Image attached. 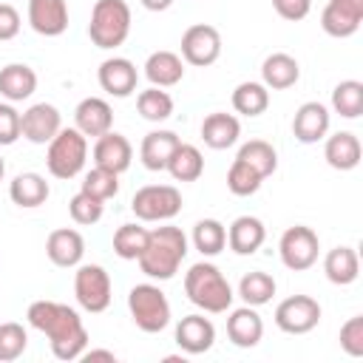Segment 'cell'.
<instances>
[{
    "label": "cell",
    "mask_w": 363,
    "mask_h": 363,
    "mask_svg": "<svg viewBox=\"0 0 363 363\" xmlns=\"http://www.w3.org/2000/svg\"><path fill=\"white\" fill-rule=\"evenodd\" d=\"M31 329L43 332L51 343V354L57 360H79L88 349V329L77 309L60 301H34L26 312Z\"/></svg>",
    "instance_id": "cell-1"
},
{
    "label": "cell",
    "mask_w": 363,
    "mask_h": 363,
    "mask_svg": "<svg viewBox=\"0 0 363 363\" xmlns=\"http://www.w3.org/2000/svg\"><path fill=\"white\" fill-rule=\"evenodd\" d=\"M184 258H187V235L182 233V227L164 224V227L150 230L147 247H145V252L136 261H139V269L147 278L170 281L179 272Z\"/></svg>",
    "instance_id": "cell-2"
},
{
    "label": "cell",
    "mask_w": 363,
    "mask_h": 363,
    "mask_svg": "<svg viewBox=\"0 0 363 363\" xmlns=\"http://www.w3.org/2000/svg\"><path fill=\"white\" fill-rule=\"evenodd\" d=\"M184 295L193 306H199L210 315L227 312L233 306V298H235L230 281L210 261H199L184 272Z\"/></svg>",
    "instance_id": "cell-3"
},
{
    "label": "cell",
    "mask_w": 363,
    "mask_h": 363,
    "mask_svg": "<svg viewBox=\"0 0 363 363\" xmlns=\"http://www.w3.org/2000/svg\"><path fill=\"white\" fill-rule=\"evenodd\" d=\"M130 34V6L125 0H96L91 9L88 37L96 48H119Z\"/></svg>",
    "instance_id": "cell-4"
},
{
    "label": "cell",
    "mask_w": 363,
    "mask_h": 363,
    "mask_svg": "<svg viewBox=\"0 0 363 363\" xmlns=\"http://www.w3.org/2000/svg\"><path fill=\"white\" fill-rule=\"evenodd\" d=\"M88 159V136H82L77 128H60V133L48 142L45 150V167L54 179H74L82 173Z\"/></svg>",
    "instance_id": "cell-5"
},
{
    "label": "cell",
    "mask_w": 363,
    "mask_h": 363,
    "mask_svg": "<svg viewBox=\"0 0 363 363\" xmlns=\"http://www.w3.org/2000/svg\"><path fill=\"white\" fill-rule=\"evenodd\" d=\"M128 309L133 323L147 335H156L170 323V301L156 284H136L128 292Z\"/></svg>",
    "instance_id": "cell-6"
},
{
    "label": "cell",
    "mask_w": 363,
    "mask_h": 363,
    "mask_svg": "<svg viewBox=\"0 0 363 363\" xmlns=\"http://www.w3.org/2000/svg\"><path fill=\"white\" fill-rule=\"evenodd\" d=\"M130 210L139 221H170L182 213V193L173 184H145L133 193Z\"/></svg>",
    "instance_id": "cell-7"
},
{
    "label": "cell",
    "mask_w": 363,
    "mask_h": 363,
    "mask_svg": "<svg viewBox=\"0 0 363 363\" xmlns=\"http://www.w3.org/2000/svg\"><path fill=\"white\" fill-rule=\"evenodd\" d=\"M318 252H320V241H318V233L306 224H295V227H286L281 241H278V255H281V264L292 272H303L309 267H315L318 261Z\"/></svg>",
    "instance_id": "cell-8"
},
{
    "label": "cell",
    "mask_w": 363,
    "mask_h": 363,
    "mask_svg": "<svg viewBox=\"0 0 363 363\" xmlns=\"http://www.w3.org/2000/svg\"><path fill=\"white\" fill-rule=\"evenodd\" d=\"M74 295H77V303L96 315V312H105L111 306V275L105 272V267L99 264H79L77 272H74Z\"/></svg>",
    "instance_id": "cell-9"
},
{
    "label": "cell",
    "mask_w": 363,
    "mask_h": 363,
    "mask_svg": "<svg viewBox=\"0 0 363 363\" xmlns=\"http://www.w3.org/2000/svg\"><path fill=\"white\" fill-rule=\"evenodd\" d=\"M320 323V303L312 295H289L275 306V326L286 335H306Z\"/></svg>",
    "instance_id": "cell-10"
},
{
    "label": "cell",
    "mask_w": 363,
    "mask_h": 363,
    "mask_svg": "<svg viewBox=\"0 0 363 363\" xmlns=\"http://www.w3.org/2000/svg\"><path fill=\"white\" fill-rule=\"evenodd\" d=\"M221 57V34L216 26L196 23L182 34V60L196 68H207Z\"/></svg>",
    "instance_id": "cell-11"
},
{
    "label": "cell",
    "mask_w": 363,
    "mask_h": 363,
    "mask_svg": "<svg viewBox=\"0 0 363 363\" xmlns=\"http://www.w3.org/2000/svg\"><path fill=\"white\" fill-rule=\"evenodd\" d=\"M62 128V116L51 102H37L20 113V136L31 145H48Z\"/></svg>",
    "instance_id": "cell-12"
},
{
    "label": "cell",
    "mask_w": 363,
    "mask_h": 363,
    "mask_svg": "<svg viewBox=\"0 0 363 363\" xmlns=\"http://www.w3.org/2000/svg\"><path fill=\"white\" fill-rule=\"evenodd\" d=\"M363 23V0H329L320 14V28L329 37L346 40Z\"/></svg>",
    "instance_id": "cell-13"
},
{
    "label": "cell",
    "mask_w": 363,
    "mask_h": 363,
    "mask_svg": "<svg viewBox=\"0 0 363 363\" xmlns=\"http://www.w3.org/2000/svg\"><path fill=\"white\" fill-rule=\"evenodd\" d=\"M96 79H99V88L116 99H125L136 91V82H139V71L136 65L128 60V57H108L99 71H96Z\"/></svg>",
    "instance_id": "cell-14"
},
{
    "label": "cell",
    "mask_w": 363,
    "mask_h": 363,
    "mask_svg": "<svg viewBox=\"0 0 363 363\" xmlns=\"http://www.w3.org/2000/svg\"><path fill=\"white\" fill-rule=\"evenodd\" d=\"M45 255L54 267H62V269L79 267V261L85 255V238L74 227L51 230L48 238H45Z\"/></svg>",
    "instance_id": "cell-15"
},
{
    "label": "cell",
    "mask_w": 363,
    "mask_h": 363,
    "mask_svg": "<svg viewBox=\"0 0 363 363\" xmlns=\"http://www.w3.org/2000/svg\"><path fill=\"white\" fill-rule=\"evenodd\" d=\"M176 343L184 354H204L216 343V326L204 315H184L176 323Z\"/></svg>",
    "instance_id": "cell-16"
},
{
    "label": "cell",
    "mask_w": 363,
    "mask_h": 363,
    "mask_svg": "<svg viewBox=\"0 0 363 363\" xmlns=\"http://www.w3.org/2000/svg\"><path fill=\"white\" fill-rule=\"evenodd\" d=\"M329 122H332V113L323 102H303L292 116V133L298 142L315 145V142L326 139Z\"/></svg>",
    "instance_id": "cell-17"
},
{
    "label": "cell",
    "mask_w": 363,
    "mask_h": 363,
    "mask_svg": "<svg viewBox=\"0 0 363 363\" xmlns=\"http://www.w3.org/2000/svg\"><path fill=\"white\" fill-rule=\"evenodd\" d=\"M28 26L40 37H60L68 28L65 0H28Z\"/></svg>",
    "instance_id": "cell-18"
},
{
    "label": "cell",
    "mask_w": 363,
    "mask_h": 363,
    "mask_svg": "<svg viewBox=\"0 0 363 363\" xmlns=\"http://www.w3.org/2000/svg\"><path fill=\"white\" fill-rule=\"evenodd\" d=\"M130 159H133V147H130L128 136H122L116 130L96 136V145H94V164L96 167H105L111 173H125L130 167Z\"/></svg>",
    "instance_id": "cell-19"
},
{
    "label": "cell",
    "mask_w": 363,
    "mask_h": 363,
    "mask_svg": "<svg viewBox=\"0 0 363 363\" xmlns=\"http://www.w3.org/2000/svg\"><path fill=\"white\" fill-rule=\"evenodd\" d=\"M227 337L238 349H252V346L261 343V337H264V320L255 312V306H247L244 303L238 309H230V315H227Z\"/></svg>",
    "instance_id": "cell-20"
},
{
    "label": "cell",
    "mask_w": 363,
    "mask_h": 363,
    "mask_svg": "<svg viewBox=\"0 0 363 363\" xmlns=\"http://www.w3.org/2000/svg\"><path fill=\"white\" fill-rule=\"evenodd\" d=\"M74 128L82 136H102L113 128V111L102 96H85L74 108Z\"/></svg>",
    "instance_id": "cell-21"
},
{
    "label": "cell",
    "mask_w": 363,
    "mask_h": 363,
    "mask_svg": "<svg viewBox=\"0 0 363 363\" xmlns=\"http://www.w3.org/2000/svg\"><path fill=\"white\" fill-rule=\"evenodd\" d=\"M241 136V122L233 116V113H224V111H213L204 116L201 122V142L213 150H227L238 142Z\"/></svg>",
    "instance_id": "cell-22"
},
{
    "label": "cell",
    "mask_w": 363,
    "mask_h": 363,
    "mask_svg": "<svg viewBox=\"0 0 363 363\" xmlns=\"http://www.w3.org/2000/svg\"><path fill=\"white\" fill-rule=\"evenodd\" d=\"M267 238V227L261 218L255 216H238L230 227H227V244L235 255H252L261 250Z\"/></svg>",
    "instance_id": "cell-23"
},
{
    "label": "cell",
    "mask_w": 363,
    "mask_h": 363,
    "mask_svg": "<svg viewBox=\"0 0 363 363\" xmlns=\"http://www.w3.org/2000/svg\"><path fill=\"white\" fill-rule=\"evenodd\" d=\"M145 77L156 88H173L184 79V60L176 51H153L145 60Z\"/></svg>",
    "instance_id": "cell-24"
},
{
    "label": "cell",
    "mask_w": 363,
    "mask_h": 363,
    "mask_svg": "<svg viewBox=\"0 0 363 363\" xmlns=\"http://www.w3.org/2000/svg\"><path fill=\"white\" fill-rule=\"evenodd\" d=\"M301 79V65L292 54L275 51L261 62V82L269 91H286Z\"/></svg>",
    "instance_id": "cell-25"
},
{
    "label": "cell",
    "mask_w": 363,
    "mask_h": 363,
    "mask_svg": "<svg viewBox=\"0 0 363 363\" xmlns=\"http://www.w3.org/2000/svg\"><path fill=\"white\" fill-rule=\"evenodd\" d=\"M323 159L335 170H354L360 164V139L352 130H337L326 136Z\"/></svg>",
    "instance_id": "cell-26"
},
{
    "label": "cell",
    "mask_w": 363,
    "mask_h": 363,
    "mask_svg": "<svg viewBox=\"0 0 363 363\" xmlns=\"http://www.w3.org/2000/svg\"><path fill=\"white\" fill-rule=\"evenodd\" d=\"M37 91V74L26 62H9L0 68V96L6 102H23Z\"/></svg>",
    "instance_id": "cell-27"
},
{
    "label": "cell",
    "mask_w": 363,
    "mask_h": 363,
    "mask_svg": "<svg viewBox=\"0 0 363 363\" xmlns=\"http://www.w3.org/2000/svg\"><path fill=\"white\" fill-rule=\"evenodd\" d=\"M182 139L173 133V130H150L145 133L142 145H139V159L147 170H164L167 167V159L170 153L176 150Z\"/></svg>",
    "instance_id": "cell-28"
},
{
    "label": "cell",
    "mask_w": 363,
    "mask_h": 363,
    "mask_svg": "<svg viewBox=\"0 0 363 363\" xmlns=\"http://www.w3.org/2000/svg\"><path fill=\"white\" fill-rule=\"evenodd\" d=\"M48 196H51V187H48L45 176H40V173H17L9 184V199L26 210L45 204Z\"/></svg>",
    "instance_id": "cell-29"
},
{
    "label": "cell",
    "mask_w": 363,
    "mask_h": 363,
    "mask_svg": "<svg viewBox=\"0 0 363 363\" xmlns=\"http://www.w3.org/2000/svg\"><path fill=\"white\" fill-rule=\"evenodd\" d=\"M323 272L337 286L354 284L357 275H360V258H357L354 247H335V250H329L326 258H323Z\"/></svg>",
    "instance_id": "cell-30"
},
{
    "label": "cell",
    "mask_w": 363,
    "mask_h": 363,
    "mask_svg": "<svg viewBox=\"0 0 363 363\" xmlns=\"http://www.w3.org/2000/svg\"><path fill=\"white\" fill-rule=\"evenodd\" d=\"M176 182H196L201 179L204 173V156L196 145H187V142H179L176 150L170 153L167 159V167H164Z\"/></svg>",
    "instance_id": "cell-31"
},
{
    "label": "cell",
    "mask_w": 363,
    "mask_h": 363,
    "mask_svg": "<svg viewBox=\"0 0 363 363\" xmlns=\"http://www.w3.org/2000/svg\"><path fill=\"white\" fill-rule=\"evenodd\" d=\"M275 289H278L275 278L269 272H264V269H252V272H247L238 281V298L247 306H255V309L264 306V303H269L272 295H275Z\"/></svg>",
    "instance_id": "cell-32"
},
{
    "label": "cell",
    "mask_w": 363,
    "mask_h": 363,
    "mask_svg": "<svg viewBox=\"0 0 363 363\" xmlns=\"http://www.w3.org/2000/svg\"><path fill=\"white\" fill-rule=\"evenodd\" d=\"M233 108L241 116H261L269 108V88L264 82H241L233 91Z\"/></svg>",
    "instance_id": "cell-33"
},
{
    "label": "cell",
    "mask_w": 363,
    "mask_h": 363,
    "mask_svg": "<svg viewBox=\"0 0 363 363\" xmlns=\"http://www.w3.org/2000/svg\"><path fill=\"white\" fill-rule=\"evenodd\" d=\"M193 247L204 255L213 258L227 247V227L218 218H201L193 227Z\"/></svg>",
    "instance_id": "cell-34"
},
{
    "label": "cell",
    "mask_w": 363,
    "mask_h": 363,
    "mask_svg": "<svg viewBox=\"0 0 363 363\" xmlns=\"http://www.w3.org/2000/svg\"><path fill=\"white\" fill-rule=\"evenodd\" d=\"M235 159H241V162H247L252 170H258L261 179H267V176H272V173L278 170V153H275V147H272L269 142H264V139H250V142H244V145L238 147V156H235Z\"/></svg>",
    "instance_id": "cell-35"
},
{
    "label": "cell",
    "mask_w": 363,
    "mask_h": 363,
    "mask_svg": "<svg viewBox=\"0 0 363 363\" xmlns=\"http://www.w3.org/2000/svg\"><path fill=\"white\" fill-rule=\"evenodd\" d=\"M332 111L340 113L343 119H357L363 113V82L357 79H343L332 91Z\"/></svg>",
    "instance_id": "cell-36"
},
{
    "label": "cell",
    "mask_w": 363,
    "mask_h": 363,
    "mask_svg": "<svg viewBox=\"0 0 363 363\" xmlns=\"http://www.w3.org/2000/svg\"><path fill=\"white\" fill-rule=\"evenodd\" d=\"M136 111H139L142 119H147V122H164V119L173 116V96H170L167 91H162V88L150 85V88L139 91V96H136Z\"/></svg>",
    "instance_id": "cell-37"
},
{
    "label": "cell",
    "mask_w": 363,
    "mask_h": 363,
    "mask_svg": "<svg viewBox=\"0 0 363 363\" xmlns=\"http://www.w3.org/2000/svg\"><path fill=\"white\" fill-rule=\"evenodd\" d=\"M147 235L150 230H145L142 224H122L113 233V252L122 261H136L147 247Z\"/></svg>",
    "instance_id": "cell-38"
},
{
    "label": "cell",
    "mask_w": 363,
    "mask_h": 363,
    "mask_svg": "<svg viewBox=\"0 0 363 363\" xmlns=\"http://www.w3.org/2000/svg\"><path fill=\"white\" fill-rule=\"evenodd\" d=\"M79 190H85L88 196H94L99 201H108V199H113L119 193V173H111V170L94 164V170H88L82 176Z\"/></svg>",
    "instance_id": "cell-39"
},
{
    "label": "cell",
    "mask_w": 363,
    "mask_h": 363,
    "mask_svg": "<svg viewBox=\"0 0 363 363\" xmlns=\"http://www.w3.org/2000/svg\"><path fill=\"white\" fill-rule=\"evenodd\" d=\"M261 173L258 170H252L247 162H241V159H233V164H230V170H227V190L233 193V196H252V193H258V187H261Z\"/></svg>",
    "instance_id": "cell-40"
},
{
    "label": "cell",
    "mask_w": 363,
    "mask_h": 363,
    "mask_svg": "<svg viewBox=\"0 0 363 363\" xmlns=\"http://www.w3.org/2000/svg\"><path fill=\"white\" fill-rule=\"evenodd\" d=\"M28 346V332L23 329V323H0V363H11L17 357H23Z\"/></svg>",
    "instance_id": "cell-41"
},
{
    "label": "cell",
    "mask_w": 363,
    "mask_h": 363,
    "mask_svg": "<svg viewBox=\"0 0 363 363\" xmlns=\"http://www.w3.org/2000/svg\"><path fill=\"white\" fill-rule=\"evenodd\" d=\"M68 213H71V218H74L77 224L88 227V224H96V221L102 218V213H105V201H99V199L88 196L85 190H79L77 196H71V201H68Z\"/></svg>",
    "instance_id": "cell-42"
},
{
    "label": "cell",
    "mask_w": 363,
    "mask_h": 363,
    "mask_svg": "<svg viewBox=\"0 0 363 363\" xmlns=\"http://www.w3.org/2000/svg\"><path fill=\"white\" fill-rule=\"evenodd\" d=\"M340 349L349 357H363V315H354L340 326Z\"/></svg>",
    "instance_id": "cell-43"
},
{
    "label": "cell",
    "mask_w": 363,
    "mask_h": 363,
    "mask_svg": "<svg viewBox=\"0 0 363 363\" xmlns=\"http://www.w3.org/2000/svg\"><path fill=\"white\" fill-rule=\"evenodd\" d=\"M20 139V111L14 102H0V147Z\"/></svg>",
    "instance_id": "cell-44"
},
{
    "label": "cell",
    "mask_w": 363,
    "mask_h": 363,
    "mask_svg": "<svg viewBox=\"0 0 363 363\" xmlns=\"http://www.w3.org/2000/svg\"><path fill=\"white\" fill-rule=\"evenodd\" d=\"M20 11L11 3H0V43L14 40L20 34Z\"/></svg>",
    "instance_id": "cell-45"
},
{
    "label": "cell",
    "mask_w": 363,
    "mask_h": 363,
    "mask_svg": "<svg viewBox=\"0 0 363 363\" xmlns=\"http://www.w3.org/2000/svg\"><path fill=\"white\" fill-rule=\"evenodd\" d=\"M272 9H275L284 20L298 23V20H303V17L312 11V0H272Z\"/></svg>",
    "instance_id": "cell-46"
},
{
    "label": "cell",
    "mask_w": 363,
    "mask_h": 363,
    "mask_svg": "<svg viewBox=\"0 0 363 363\" xmlns=\"http://www.w3.org/2000/svg\"><path fill=\"white\" fill-rule=\"evenodd\" d=\"M82 360H116V354L113 352H108V349H85L82 352Z\"/></svg>",
    "instance_id": "cell-47"
},
{
    "label": "cell",
    "mask_w": 363,
    "mask_h": 363,
    "mask_svg": "<svg viewBox=\"0 0 363 363\" xmlns=\"http://www.w3.org/2000/svg\"><path fill=\"white\" fill-rule=\"evenodd\" d=\"M147 11H164V9H170L173 6V0H139Z\"/></svg>",
    "instance_id": "cell-48"
},
{
    "label": "cell",
    "mask_w": 363,
    "mask_h": 363,
    "mask_svg": "<svg viewBox=\"0 0 363 363\" xmlns=\"http://www.w3.org/2000/svg\"><path fill=\"white\" fill-rule=\"evenodd\" d=\"M3 176H6V162H3V156H0V182H3Z\"/></svg>",
    "instance_id": "cell-49"
}]
</instances>
